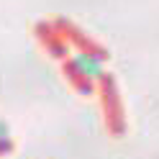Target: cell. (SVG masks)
I'll return each mask as SVG.
<instances>
[{
	"label": "cell",
	"instance_id": "obj_1",
	"mask_svg": "<svg viewBox=\"0 0 159 159\" xmlns=\"http://www.w3.org/2000/svg\"><path fill=\"white\" fill-rule=\"evenodd\" d=\"M72 69L82 77V80H100L105 75V64H103V57L90 52V49H80V52L72 57Z\"/></svg>",
	"mask_w": 159,
	"mask_h": 159
},
{
	"label": "cell",
	"instance_id": "obj_2",
	"mask_svg": "<svg viewBox=\"0 0 159 159\" xmlns=\"http://www.w3.org/2000/svg\"><path fill=\"white\" fill-rule=\"evenodd\" d=\"M8 136V126L3 123V121H0V141H3V139Z\"/></svg>",
	"mask_w": 159,
	"mask_h": 159
}]
</instances>
